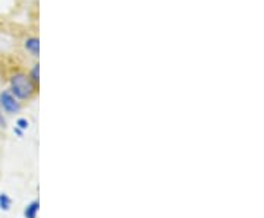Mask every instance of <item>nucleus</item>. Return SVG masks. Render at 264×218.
Wrapping results in <instances>:
<instances>
[{
    "label": "nucleus",
    "mask_w": 264,
    "mask_h": 218,
    "mask_svg": "<svg viewBox=\"0 0 264 218\" xmlns=\"http://www.w3.org/2000/svg\"><path fill=\"white\" fill-rule=\"evenodd\" d=\"M14 132H15V134H17L18 136H19V138H21V136L24 135V132H22L21 129H18V128H15V129H14Z\"/></svg>",
    "instance_id": "9"
},
{
    "label": "nucleus",
    "mask_w": 264,
    "mask_h": 218,
    "mask_svg": "<svg viewBox=\"0 0 264 218\" xmlns=\"http://www.w3.org/2000/svg\"><path fill=\"white\" fill-rule=\"evenodd\" d=\"M38 211H40V201L35 199V201L30 202L25 209H24V217L25 218H37L38 215Z\"/></svg>",
    "instance_id": "4"
},
{
    "label": "nucleus",
    "mask_w": 264,
    "mask_h": 218,
    "mask_svg": "<svg viewBox=\"0 0 264 218\" xmlns=\"http://www.w3.org/2000/svg\"><path fill=\"white\" fill-rule=\"evenodd\" d=\"M0 108L8 115H17L21 112L22 105L21 101L15 98V95L9 89H3L0 92Z\"/></svg>",
    "instance_id": "2"
},
{
    "label": "nucleus",
    "mask_w": 264,
    "mask_h": 218,
    "mask_svg": "<svg viewBox=\"0 0 264 218\" xmlns=\"http://www.w3.org/2000/svg\"><path fill=\"white\" fill-rule=\"evenodd\" d=\"M9 91L19 101H28L37 94V85L25 72H15L9 78Z\"/></svg>",
    "instance_id": "1"
},
{
    "label": "nucleus",
    "mask_w": 264,
    "mask_h": 218,
    "mask_svg": "<svg viewBox=\"0 0 264 218\" xmlns=\"http://www.w3.org/2000/svg\"><path fill=\"white\" fill-rule=\"evenodd\" d=\"M15 128L21 129L22 132H25V131L30 128V122H28L25 118H19L17 120V123H15Z\"/></svg>",
    "instance_id": "7"
},
{
    "label": "nucleus",
    "mask_w": 264,
    "mask_h": 218,
    "mask_svg": "<svg viewBox=\"0 0 264 218\" xmlns=\"http://www.w3.org/2000/svg\"><path fill=\"white\" fill-rule=\"evenodd\" d=\"M12 208V198L8 193H0V209L2 211H9Z\"/></svg>",
    "instance_id": "5"
},
{
    "label": "nucleus",
    "mask_w": 264,
    "mask_h": 218,
    "mask_svg": "<svg viewBox=\"0 0 264 218\" xmlns=\"http://www.w3.org/2000/svg\"><path fill=\"white\" fill-rule=\"evenodd\" d=\"M6 126V119L3 116V113H2V108H0V128H5Z\"/></svg>",
    "instance_id": "8"
},
{
    "label": "nucleus",
    "mask_w": 264,
    "mask_h": 218,
    "mask_svg": "<svg viewBox=\"0 0 264 218\" xmlns=\"http://www.w3.org/2000/svg\"><path fill=\"white\" fill-rule=\"evenodd\" d=\"M24 47L31 56H34V57L40 56V40L37 37H28L24 41Z\"/></svg>",
    "instance_id": "3"
},
{
    "label": "nucleus",
    "mask_w": 264,
    "mask_h": 218,
    "mask_svg": "<svg viewBox=\"0 0 264 218\" xmlns=\"http://www.w3.org/2000/svg\"><path fill=\"white\" fill-rule=\"evenodd\" d=\"M28 76H30V79L38 86V82H40V65H38V63L33 66V69L30 70V75H28Z\"/></svg>",
    "instance_id": "6"
}]
</instances>
